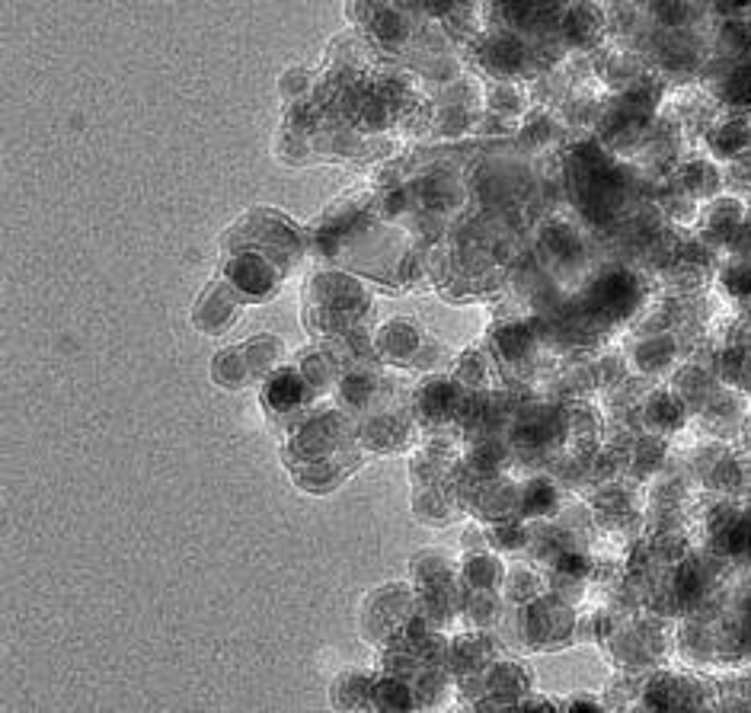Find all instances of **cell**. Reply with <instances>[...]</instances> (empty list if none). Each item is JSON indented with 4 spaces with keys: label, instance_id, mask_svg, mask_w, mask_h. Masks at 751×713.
<instances>
[{
    "label": "cell",
    "instance_id": "1",
    "mask_svg": "<svg viewBox=\"0 0 751 713\" xmlns=\"http://www.w3.org/2000/svg\"><path fill=\"white\" fill-rule=\"evenodd\" d=\"M227 279H231V285L237 291H243V295L266 298L279 288L282 272L275 269L272 259H266L263 253H243L227 263Z\"/></svg>",
    "mask_w": 751,
    "mask_h": 713
},
{
    "label": "cell",
    "instance_id": "2",
    "mask_svg": "<svg viewBox=\"0 0 751 713\" xmlns=\"http://www.w3.org/2000/svg\"><path fill=\"white\" fill-rule=\"evenodd\" d=\"M310 381L295 368H282L266 381L263 387V403L272 413H295L304 407Z\"/></svg>",
    "mask_w": 751,
    "mask_h": 713
},
{
    "label": "cell",
    "instance_id": "3",
    "mask_svg": "<svg viewBox=\"0 0 751 713\" xmlns=\"http://www.w3.org/2000/svg\"><path fill=\"white\" fill-rule=\"evenodd\" d=\"M480 58L493 74H518L521 64H525V58H528V52H525V45L512 36V32H496V36L483 45Z\"/></svg>",
    "mask_w": 751,
    "mask_h": 713
},
{
    "label": "cell",
    "instance_id": "4",
    "mask_svg": "<svg viewBox=\"0 0 751 713\" xmlns=\"http://www.w3.org/2000/svg\"><path fill=\"white\" fill-rule=\"evenodd\" d=\"M595 301L601 298V311L604 314H614V311H627L624 304H630L633 298H636V285H633V279L627 272H608L604 279L595 285Z\"/></svg>",
    "mask_w": 751,
    "mask_h": 713
},
{
    "label": "cell",
    "instance_id": "5",
    "mask_svg": "<svg viewBox=\"0 0 751 713\" xmlns=\"http://www.w3.org/2000/svg\"><path fill=\"white\" fill-rule=\"evenodd\" d=\"M419 343H422V336H419V330L413 327L410 320L390 323V327L381 333V352L394 362H413Z\"/></svg>",
    "mask_w": 751,
    "mask_h": 713
},
{
    "label": "cell",
    "instance_id": "6",
    "mask_svg": "<svg viewBox=\"0 0 751 713\" xmlns=\"http://www.w3.org/2000/svg\"><path fill=\"white\" fill-rule=\"evenodd\" d=\"M211 375H215V381L221 387H243L250 378H253V368H250V359L247 352H243L240 346L237 349H224L215 365H211Z\"/></svg>",
    "mask_w": 751,
    "mask_h": 713
},
{
    "label": "cell",
    "instance_id": "7",
    "mask_svg": "<svg viewBox=\"0 0 751 713\" xmlns=\"http://www.w3.org/2000/svg\"><path fill=\"white\" fill-rule=\"evenodd\" d=\"M748 141H751V132H748L745 122H726V125H720V128H716V132L710 135L713 151L720 154V157H736V154H742V151L748 148Z\"/></svg>",
    "mask_w": 751,
    "mask_h": 713
},
{
    "label": "cell",
    "instance_id": "8",
    "mask_svg": "<svg viewBox=\"0 0 751 713\" xmlns=\"http://www.w3.org/2000/svg\"><path fill=\"white\" fill-rule=\"evenodd\" d=\"M419 403H422V413L432 416V419L448 416V410L454 407L451 381H429V384L419 391Z\"/></svg>",
    "mask_w": 751,
    "mask_h": 713
},
{
    "label": "cell",
    "instance_id": "9",
    "mask_svg": "<svg viewBox=\"0 0 751 713\" xmlns=\"http://www.w3.org/2000/svg\"><path fill=\"white\" fill-rule=\"evenodd\" d=\"M368 707H378V710H390V707L410 710V707H416V701H413V691L406 688L403 682H381V685L371 688V704Z\"/></svg>",
    "mask_w": 751,
    "mask_h": 713
},
{
    "label": "cell",
    "instance_id": "10",
    "mask_svg": "<svg viewBox=\"0 0 751 713\" xmlns=\"http://www.w3.org/2000/svg\"><path fill=\"white\" fill-rule=\"evenodd\" d=\"M716 93H720L723 100L732 103V106L751 103V61H742L739 68L723 80V87L716 90Z\"/></svg>",
    "mask_w": 751,
    "mask_h": 713
},
{
    "label": "cell",
    "instance_id": "11",
    "mask_svg": "<svg viewBox=\"0 0 751 713\" xmlns=\"http://www.w3.org/2000/svg\"><path fill=\"white\" fill-rule=\"evenodd\" d=\"M659 419H665V432H672L681 426V403L668 394H656L646 407V423L649 429H659Z\"/></svg>",
    "mask_w": 751,
    "mask_h": 713
},
{
    "label": "cell",
    "instance_id": "12",
    "mask_svg": "<svg viewBox=\"0 0 751 713\" xmlns=\"http://www.w3.org/2000/svg\"><path fill=\"white\" fill-rule=\"evenodd\" d=\"M499 560L493 557H473L467 560V586L473 592H486V589H496V579H499Z\"/></svg>",
    "mask_w": 751,
    "mask_h": 713
},
{
    "label": "cell",
    "instance_id": "13",
    "mask_svg": "<svg viewBox=\"0 0 751 713\" xmlns=\"http://www.w3.org/2000/svg\"><path fill=\"white\" fill-rule=\"evenodd\" d=\"M553 499H557L553 486L544 480H534L521 490V509H525V515H544L553 506Z\"/></svg>",
    "mask_w": 751,
    "mask_h": 713
},
{
    "label": "cell",
    "instance_id": "14",
    "mask_svg": "<svg viewBox=\"0 0 751 713\" xmlns=\"http://www.w3.org/2000/svg\"><path fill=\"white\" fill-rule=\"evenodd\" d=\"M726 285H729L732 295H751V266L742 263V266H736V269H729Z\"/></svg>",
    "mask_w": 751,
    "mask_h": 713
},
{
    "label": "cell",
    "instance_id": "15",
    "mask_svg": "<svg viewBox=\"0 0 751 713\" xmlns=\"http://www.w3.org/2000/svg\"><path fill=\"white\" fill-rule=\"evenodd\" d=\"M566 707H569V710H598L601 704H598V701H585V698H576V701H569Z\"/></svg>",
    "mask_w": 751,
    "mask_h": 713
}]
</instances>
